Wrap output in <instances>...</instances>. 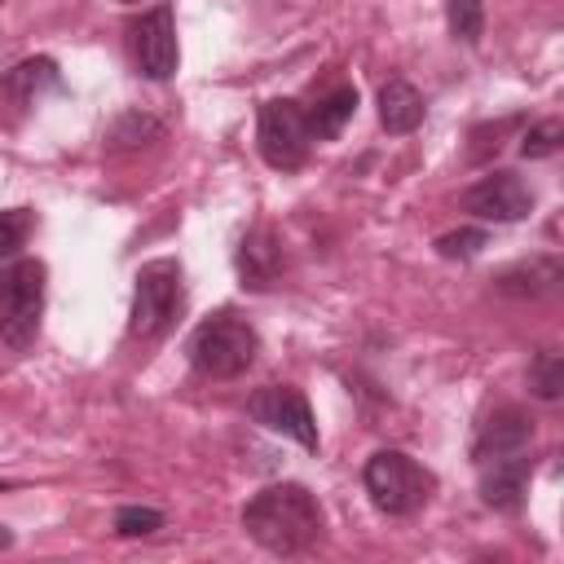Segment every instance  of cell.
<instances>
[{
  "label": "cell",
  "instance_id": "1",
  "mask_svg": "<svg viewBox=\"0 0 564 564\" xmlns=\"http://www.w3.org/2000/svg\"><path fill=\"white\" fill-rule=\"evenodd\" d=\"M242 529L273 555H300L322 538V507L304 485H269L242 507Z\"/></svg>",
  "mask_w": 564,
  "mask_h": 564
},
{
  "label": "cell",
  "instance_id": "2",
  "mask_svg": "<svg viewBox=\"0 0 564 564\" xmlns=\"http://www.w3.org/2000/svg\"><path fill=\"white\" fill-rule=\"evenodd\" d=\"M361 480H366L370 502H375L383 516H414V511L432 498V489H436V476H432L423 463H414L410 454H401V449H379V454H370Z\"/></svg>",
  "mask_w": 564,
  "mask_h": 564
},
{
  "label": "cell",
  "instance_id": "3",
  "mask_svg": "<svg viewBox=\"0 0 564 564\" xmlns=\"http://www.w3.org/2000/svg\"><path fill=\"white\" fill-rule=\"evenodd\" d=\"M260 352V335L251 322L234 317V313H216L207 317L194 339H189V361L198 375L207 379H238Z\"/></svg>",
  "mask_w": 564,
  "mask_h": 564
},
{
  "label": "cell",
  "instance_id": "4",
  "mask_svg": "<svg viewBox=\"0 0 564 564\" xmlns=\"http://www.w3.org/2000/svg\"><path fill=\"white\" fill-rule=\"evenodd\" d=\"M44 317V264L18 260L0 273V339L13 352H26Z\"/></svg>",
  "mask_w": 564,
  "mask_h": 564
},
{
  "label": "cell",
  "instance_id": "5",
  "mask_svg": "<svg viewBox=\"0 0 564 564\" xmlns=\"http://www.w3.org/2000/svg\"><path fill=\"white\" fill-rule=\"evenodd\" d=\"M185 304V282H181V264L176 260H150L137 273V291H132V317L128 330L137 339H159L176 313Z\"/></svg>",
  "mask_w": 564,
  "mask_h": 564
},
{
  "label": "cell",
  "instance_id": "6",
  "mask_svg": "<svg viewBox=\"0 0 564 564\" xmlns=\"http://www.w3.org/2000/svg\"><path fill=\"white\" fill-rule=\"evenodd\" d=\"M256 141H260V154L269 167L278 172H295L304 159H308V119L295 101H264L260 106V128H256Z\"/></svg>",
  "mask_w": 564,
  "mask_h": 564
},
{
  "label": "cell",
  "instance_id": "7",
  "mask_svg": "<svg viewBox=\"0 0 564 564\" xmlns=\"http://www.w3.org/2000/svg\"><path fill=\"white\" fill-rule=\"evenodd\" d=\"M247 414H251L260 427H269V432H278V436H291V441L304 445V449H317L313 410H308V401H304L291 383H264V388L247 401Z\"/></svg>",
  "mask_w": 564,
  "mask_h": 564
},
{
  "label": "cell",
  "instance_id": "8",
  "mask_svg": "<svg viewBox=\"0 0 564 564\" xmlns=\"http://www.w3.org/2000/svg\"><path fill=\"white\" fill-rule=\"evenodd\" d=\"M128 35H132V62L141 75H150V79L176 75L181 48H176V18L167 4H154L150 13H141Z\"/></svg>",
  "mask_w": 564,
  "mask_h": 564
},
{
  "label": "cell",
  "instance_id": "9",
  "mask_svg": "<svg viewBox=\"0 0 564 564\" xmlns=\"http://www.w3.org/2000/svg\"><path fill=\"white\" fill-rule=\"evenodd\" d=\"M463 207L480 220H498V225H511V220H524L533 212V189L516 176V172H489L480 176L476 185L463 189Z\"/></svg>",
  "mask_w": 564,
  "mask_h": 564
},
{
  "label": "cell",
  "instance_id": "10",
  "mask_svg": "<svg viewBox=\"0 0 564 564\" xmlns=\"http://www.w3.org/2000/svg\"><path fill=\"white\" fill-rule=\"evenodd\" d=\"M529 441H533V419H529L520 405H498V410L485 414V423L476 427V436H471V458H476V463H489V458H502V454H520Z\"/></svg>",
  "mask_w": 564,
  "mask_h": 564
},
{
  "label": "cell",
  "instance_id": "11",
  "mask_svg": "<svg viewBox=\"0 0 564 564\" xmlns=\"http://www.w3.org/2000/svg\"><path fill=\"white\" fill-rule=\"evenodd\" d=\"M529 471H533V463L524 458V449L480 463V498H485V507H494V511H520V502L529 494Z\"/></svg>",
  "mask_w": 564,
  "mask_h": 564
},
{
  "label": "cell",
  "instance_id": "12",
  "mask_svg": "<svg viewBox=\"0 0 564 564\" xmlns=\"http://www.w3.org/2000/svg\"><path fill=\"white\" fill-rule=\"evenodd\" d=\"M282 264H286V256H282L278 234L264 229V225H256V229L242 238V247H238V273H242V286H251V291L273 286V282L282 278Z\"/></svg>",
  "mask_w": 564,
  "mask_h": 564
},
{
  "label": "cell",
  "instance_id": "13",
  "mask_svg": "<svg viewBox=\"0 0 564 564\" xmlns=\"http://www.w3.org/2000/svg\"><path fill=\"white\" fill-rule=\"evenodd\" d=\"M423 115H427V106H423V97H419V88L410 84V79H401V75H392L383 88H379V123L388 128V132H414L419 123H423Z\"/></svg>",
  "mask_w": 564,
  "mask_h": 564
},
{
  "label": "cell",
  "instance_id": "14",
  "mask_svg": "<svg viewBox=\"0 0 564 564\" xmlns=\"http://www.w3.org/2000/svg\"><path fill=\"white\" fill-rule=\"evenodd\" d=\"M352 110H357V88H352V84H335V88H330L326 97H317V106L304 115V119H308V137H313V141L339 137L344 123L352 119Z\"/></svg>",
  "mask_w": 564,
  "mask_h": 564
},
{
  "label": "cell",
  "instance_id": "15",
  "mask_svg": "<svg viewBox=\"0 0 564 564\" xmlns=\"http://www.w3.org/2000/svg\"><path fill=\"white\" fill-rule=\"evenodd\" d=\"M502 295H529V300H538V295H551L555 286H560V260H551V256H542V260H529V264H516V269H507L498 282H494Z\"/></svg>",
  "mask_w": 564,
  "mask_h": 564
},
{
  "label": "cell",
  "instance_id": "16",
  "mask_svg": "<svg viewBox=\"0 0 564 564\" xmlns=\"http://www.w3.org/2000/svg\"><path fill=\"white\" fill-rule=\"evenodd\" d=\"M4 84L22 97V106H31V101H40V88H53V84H57V66H53L48 57H40V62H22V66L9 70Z\"/></svg>",
  "mask_w": 564,
  "mask_h": 564
},
{
  "label": "cell",
  "instance_id": "17",
  "mask_svg": "<svg viewBox=\"0 0 564 564\" xmlns=\"http://www.w3.org/2000/svg\"><path fill=\"white\" fill-rule=\"evenodd\" d=\"M529 392L542 397V401H555L564 392V357L555 348H542L529 361Z\"/></svg>",
  "mask_w": 564,
  "mask_h": 564
},
{
  "label": "cell",
  "instance_id": "18",
  "mask_svg": "<svg viewBox=\"0 0 564 564\" xmlns=\"http://www.w3.org/2000/svg\"><path fill=\"white\" fill-rule=\"evenodd\" d=\"M445 22H449L454 40L476 44L485 31V9H480V0H445Z\"/></svg>",
  "mask_w": 564,
  "mask_h": 564
},
{
  "label": "cell",
  "instance_id": "19",
  "mask_svg": "<svg viewBox=\"0 0 564 564\" xmlns=\"http://www.w3.org/2000/svg\"><path fill=\"white\" fill-rule=\"evenodd\" d=\"M163 529V511L154 507H119L115 511V533L119 538H150Z\"/></svg>",
  "mask_w": 564,
  "mask_h": 564
},
{
  "label": "cell",
  "instance_id": "20",
  "mask_svg": "<svg viewBox=\"0 0 564 564\" xmlns=\"http://www.w3.org/2000/svg\"><path fill=\"white\" fill-rule=\"evenodd\" d=\"M560 137H564L560 119H542V123H533V128L524 132L520 154H524V159H546V154H555V150H560Z\"/></svg>",
  "mask_w": 564,
  "mask_h": 564
},
{
  "label": "cell",
  "instance_id": "21",
  "mask_svg": "<svg viewBox=\"0 0 564 564\" xmlns=\"http://www.w3.org/2000/svg\"><path fill=\"white\" fill-rule=\"evenodd\" d=\"M485 247V229H454V234H441L436 238V251L445 256V260H467V256H476Z\"/></svg>",
  "mask_w": 564,
  "mask_h": 564
},
{
  "label": "cell",
  "instance_id": "22",
  "mask_svg": "<svg viewBox=\"0 0 564 564\" xmlns=\"http://www.w3.org/2000/svg\"><path fill=\"white\" fill-rule=\"evenodd\" d=\"M26 234H31V212H22V207L0 212V260L13 256L26 242Z\"/></svg>",
  "mask_w": 564,
  "mask_h": 564
},
{
  "label": "cell",
  "instance_id": "23",
  "mask_svg": "<svg viewBox=\"0 0 564 564\" xmlns=\"http://www.w3.org/2000/svg\"><path fill=\"white\" fill-rule=\"evenodd\" d=\"M9 546H13V533H9L4 524H0V551H9Z\"/></svg>",
  "mask_w": 564,
  "mask_h": 564
}]
</instances>
